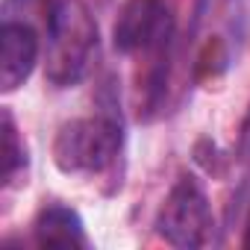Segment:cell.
Segmentation results:
<instances>
[{
  "label": "cell",
  "instance_id": "1",
  "mask_svg": "<svg viewBox=\"0 0 250 250\" xmlns=\"http://www.w3.org/2000/svg\"><path fill=\"white\" fill-rule=\"evenodd\" d=\"M97 53V21L80 0H62L53 6L47 30L44 77L53 88L77 85Z\"/></svg>",
  "mask_w": 250,
  "mask_h": 250
},
{
  "label": "cell",
  "instance_id": "2",
  "mask_svg": "<svg viewBox=\"0 0 250 250\" xmlns=\"http://www.w3.org/2000/svg\"><path fill=\"white\" fill-rule=\"evenodd\" d=\"M124 150V130L115 118H74L65 121L53 139V165L62 174L103 177L115 171Z\"/></svg>",
  "mask_w": 250,
  "mask_h": 250
},
{
  "label": "cell",
  "instance_id": "3",
  "mask_svg": "<svg viewBox=\"0 0 250 250\" xmlns=\"http://www.w3.org/2000/svg\"><path fill=\"white\" fill-rule=\"evenodd\" d=\"M212 229H215V215L200 183L183 174L171 186L156 215V232L174 247H203L212 241Z\"/></svg>",
  "mask_w": 250,
  "mask_h": 250
},
{
  "label": "cell",
  "instance_id": "4",
  "mask_svg": "<svg viewBox=\"0 0 250 250\" xmlns=\"http://www.w3.org/2000/svg\"><path fill=\"white\" fill-rule=\"evenodd\" d=\"M171 33L174 15L162 0H127L115 18L112 44L124 56H142L162 50Z\"/></svg>",
  "mask_w": 250,
  "mask_h": 250
},
{
  "label": "cell",
  "instance_id": "5",
  "mask_svg": "<svg viewBox=\"0 0 250 250\" xmlns=\"http://www.w3.org/2000/svg\"><path fill=\"white\" fill-rule=\"evenodd\" d=\"M39 62V36L27 24L6 21L0 33V91L12 94L21 88Z\"/></svg>",
  "mask_w": 250,
  "mask_h": 250
},
{
  "label": "cell",
  "instance_id": "6",
  "mask_svg": "<svg viewBox=\"0 0 250 250\" xmlns=\"http://www.w3.org/2000/svg\"><path fill=\"white\" fill-rule=\"evenodd\" d=\"M33 238L39 247H62V250L88 247L83 218L62 203H47L44 209H39L33 221Z\"/></svg>",
  "mask_w": 250,
  "mask_h": 250
},
{
  "label": "cell",
  "instance_id": "7",
  "mask_svg": "<svg viewBox=\"0 0 250 250\" xmlns=\"http://www.w3.org/2000/svg\"><path fill=\"white\" fill-rule=\"evenodd\" d=\"M0 133H3V188H21L27 186V168H30V153L27 145L15 127V118L9 109L0 115Z\"/></svg>",
  "mask_w": 250,
  "mask_h": 250
},
{
  "label": "cell",
  "instance_id": "8",
  "mask_svg": "<svg viewBox=\"0 0 250 250\" xmlns=\"http://www.w3.org/2000/svg\"><path fill=\"white\" fill-rule=\"evenodd\" d=\"M244 247H250V212H247V232H244Z\"/></svg>",
  "mask_w": 250,
  "mask_h": 250
}]
</instances>
